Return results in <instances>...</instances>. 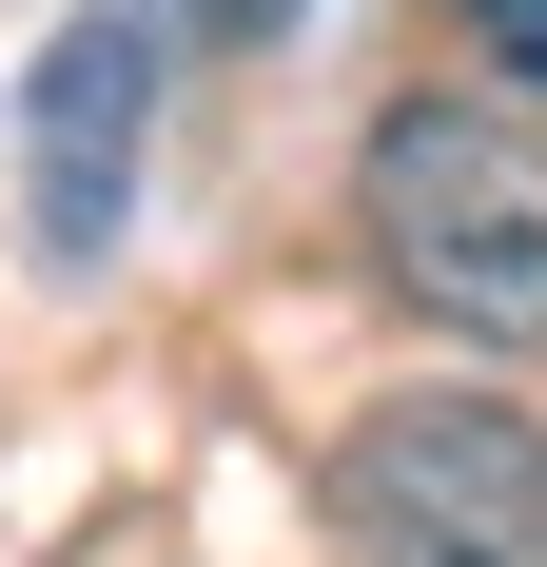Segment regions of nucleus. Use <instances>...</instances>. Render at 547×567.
<instances>
[{"label":"nucleus","mask_w":547,"mask_h":567,"mask_svg":"<svg viewBox=\"0 0 547 567\" xmlns=\"http://www.w3.org/2000/svg\"><path fill=\"white\" fill-rule=\"evenodd\" d=\"M137 137H157V20L137 0H79L40 40V79H20V216H40V255H117Z\"/></svg>","instance_id":"7ed1b4c3"},{"label":"nucleus","mask_w":547,"mask_h":567,"mask_svg":"<svg viewBox=\"0 0 547 567\" xmlns=\"http://www.w3.org/2000/svg\"><path fill=\"white\" fill-rule=\"evenodd\" d=\"M469 20H489V40H508V59H547V0H469Z\"/></svg>","instance_id":"20e7f679"},{"label":"nucleus","mask_w":547,"mask_h":567,"mask_svg":"<svg viewBox=\"0 0 547 567\" xmlns=\"http://www.w3.org/2000/svg\"><path fill=\"white\" fill-rule=\"evenodd\" d=\"M332 548L352 567H547V431L508 392H391L332 451Z\"/></svg>","instance_id":"f03ea898"},{"label":"nucleus","mask_w":547,"mask_h":567,"mask_svg":"<svg viewBox=\"0 0 547 567\" xmlns=\"http://www.w3.org/2000/svg\"><path fill=\"white\" fill-rule=\"evenodd\" d=\"M372 275L469 352H547V137L489 99H391L372 137Z\"/></svg>","instance_id":"f257e3e1"},{"label":"nucleus","mask_w":547,"mask_h":567,"mask_svg":"<svg viewBox=\"0 0 547 567\" xmlns=\"http://www.w3.org/2000/svg\"><path fill=\"white\" fill-rule=\"evenodd\" d=\"M196 20H216V40H274V20H293V0H196Z\"/></svg>","instance_id":"39448f33"}]
</instances>
